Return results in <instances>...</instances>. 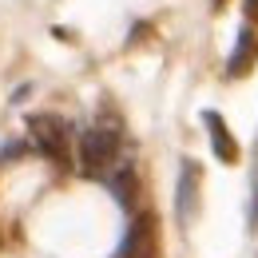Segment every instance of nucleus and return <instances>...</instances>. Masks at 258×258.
Masks as SVG:
<instances>
[{
  "label": "nucleus",
  "instance_id": "9d476101",
  "mask_svg": "<svg viewBox=\"0 0 258 258\" xmlns=\"http://www.w3.org/2000/svg\"><path fill=\"white\" fill-rule=\"evenodd\" d=\"M223 4H226V0H215V8H223Z\"/></svg>",
  "mask_w": 258,
  "mask_h": 258
},
{
  "label": "nucleus",
  "instance_id": "1a4fd4ad",
  "mask_svg": "<svg viewBox=\"0 0 258 258\" xmlns=\"http://www.w3.org/2000/svg\"><path fill=\"white\" fill-rule=\"evenodd\" d=\"M242 16H246L250 24H258V0H242Z\"/></svg>",
  "mask_w": 258,
  "mask_h": 258
},
{
  "label": "nucleus",
  "instance_id": "7ed1b4c3",
  "mask_svg": "<svg viewBox=\"0 0 258 258\" xmlns=\"http://www.w3.org/2000/svg\"><path fill=\"white\" fill-rule=\"evenodd\" d=\"M199 195H203V167L195 159H183L179 163V183H175V215L183 226H191L199 219Z\"/></svg>",
  "mask_w": 258,
  "mask_h": 258
},
{
  "label": "nucleus",
  "instance_id": "f03ea898",
  "mask_svg": "<svg viewBox=\"0 0 258 258\" xmlns=\"http://www.w3.org/2000/svg\"><path fill=\"white\" fill-rule=\"evenodd\" d=\"M119 155V135L107 127H92L80 135V171L88 179H107Z\"/></svg>",
  "mask_w": 258,
  "mask_h": 258
},
{
  "label": "nucleus",
  "instance_id": "6e6552de",
  "mask_svg": "<svg viewBox=\"0 0 258 258\" xmlns=\"http://www.w3.org/2000/svg\"><path fill=\"white\" fill-rule=\"evenodd\" d=\"M24 151H28V143H24V139H12V143H4V147H0V163H12V159H20Z\"/></svg>",
  "mask_w": 258,
  "mask_h": 258
},
{
  "label": "nucleus",
  "instance_id": "39448f33",
  "mask_svg": "<svg viewBox=\"0 0 258 258\" xmlns=\"http://www.w3.org/2000/svg\"><path fill=\"white\" fill-rule=\"evenodd\" d=\"M258 60V36L254 28H238V44H234V52H230V60H226V76L230 80H238V76H246Z\"/></svg>",
  "mask_w": 258,
  "mask_h": 258
},
{
  "label": "nucleus",
  "instance_id": "423d86ee",
  "mask_svg": "<svg viewBox=\"0 0 258 258\" xmlns=\"http://www.w3.org/2000/svg\"><path fill=\"white\" fill-rule=\"evenodd\" d=\"M107 187L115 195V203H119L123 211H131L135 199H139V175H135V167H131V163H115L111 175H107Z\"/></svg>",
  "mask_w": 258,
  "mask_h": 258
},
{
  "label": "nucleus",
  "instance_id": "0eeeda50",
  "mask_svg": "<svg viewBox=\"0 0 258 258\" xmlns=\"http://www.w3.org/2000/svg\"><path fill=\"white\" fill-rule=\"evenodd\" d=\"M203 123L211 131V147H215V155L223 163H238V143L230 139V127H226V119L219 111H203Z\"/></svg>",
  "mask_w": 258,
  "mask_h": 258
},
{
  "label": "nucleus",
  "instance_id": "f257e3e1",
  "mask_svg": "<svg viewBox=\"0 0 258 258\" xmlns=\"http://www.w3.org/2000/svg\"><path fill=\"white\" fill-rule=\"evenodd\" d=\"M28 135H32L36 151H40L44 159H52L60 171L72 167V155H68L72 127H68L60 115H52V111H36V115H28Z\"/></svg>",
  "mask_w": 258,
  "mask_h": 258
},
{
  "label": "nucleus",
  "instance_id": "20e7f679",
  "mask_svg": "<svg viewBox=\"0 0 258 258\" xmlns=\"http://www.w3.org/2000/svg\"><path fill=\"white\" fill-rule=\"evenodd\" d=\"M151 230H155V219H151V215H139V219L127 226V234H123L119 250H115L111 258H147V246H151Z\"/></svg>",
  "mask_w": 258,
  "mask_h": 258
}]
</instances>
